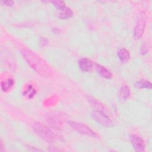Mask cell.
Segmentation results:
<instances>
[{
	"mask_svg": "<svg viewBox=\"0 0 152 152\" xmlns=\"http://www.w3.org/2000/svg\"><path fill=\"white\" fill-rule=\"evenodd\" d=\"M21 54L27 64L36 72L45 77H50L53 70L46 62L37 55L29 49L24 48L21 50Z\"/></svg>",
	"mask_w": 152,
	"mask_h": 152,
	"instance_id": "6da1fadb",
	"label": "cell"
},
{
	"mask_svg": "<svg viewBox=\"0 0 152 152\" xmlns=\"http://www.w3.org/2000/svg\"><path fill=\"white\" fill-rule=\"evenodd\" d=\"M34 132L43 140L52 142L57 140V135L47 126L40 122H35L33 125Z\"/></svg>",
	"mask_w": 152,
	"mask_h": 152,
	"instance_id": "7a4b0ae2",
	"label": "cell"
},
{
	"mask_svg": "<svg viewBox=\"0 0 152 152\" xmlns=\"http://www.w3.org/2000/svg\"><path fill=\"white\" fill-rule=\"evenodd\" d=\"M68 124L74 130L80 134L94 138L99 137V135L95 132H94L90 127L83 123L69 121L68 122Z\"/></svg>",
	"mask_w": 152,
	"mask_h": 152,
	"instance_id": "3957f363",
	"label": "cell"
},
{
	"mask_svg": "<svg viewBox=\"0 0 152 152\" xmlns=\"http://www.w3.org/2000/svg\"><path fill=\"white\" fill-rule=\"evenodd\" d=\"M91 116L95 121L103 126L112 127L114 125L113 122L102 111L93 110L91 113Z\"/></svg>",
	"mask_w": 152,
	"mask_h": 152,
	"instance_id": "277c9868",
	"label": "cell"
},
{
	"mask_svg": "<svg viewBox=\"0 0 152 152\" xmlns=\"http://www.w3.org/2000/svg\"><path fill=\"white\" fill-rule=\"evenodd\" d=\"M131 143L135 151L142 152L145 150V144L144 140L137 135L132 134L130 137Z\"/></svg>",
	"mask_w": 152,
	"mask_h": 152,
	"instance_id": "5b68a950",
	"label": "cell"
},
{
	"mask_svg": "<svg viewBox=\"0 0 152 152\" xmlns=\"http://www.w3.org/2000/svg\"><path fill=\"white\" fill-rule=\"evenodd\" d=\"M145 27V20L144 18L142 17L137 23L135 28L134 35L136 39H139L142 36Z\"/></svg>",
	"mask_w": 152,
	"mask_h": 152,
	"instance_id": "8992f818",
	"label": "cell"
},
{
	"mask_svg": "<svg viewBox=\"0 0 152 152\" xmlns=\"http://www.w3.org/2000/svg\"><path fill=\"white\" fill-rule=\"evenodd\" d=\"M78 65L80 69L85 72L92 71L93 64L91 60L88 58H81L78 61Z\"/></svg>",
	"mask_w": 152,
	"mask_h": 152,
	"instance_id": "52a82bcc",
	"label": "cell"
},
{
	"mask_svg": "<svg viewBox=\"0 0 152 152\" xmlns=\"http://www.w3.org/2000/svg\"><path fill=\"white\" fill-rule=\"evenodd\" d=\"M95 69L97 72L102 77L107 79H110L112 77V74L104 66L96 64H95Z\"/></svg>",
	"mask_w": 152,
	"mask_h": 152,
	"instance_id": "ba28073f",
	"label": "cell"
},
{
	"mask_svg": "<svg viewBox=\"0 0 152 152\" xmlns=\"http://www.w3.org/2000/svg\"><path fill=\"white\" fill-rule=\"evenodd\" d=\"M87 99L88 100V102L96 109H97V110H100L102 112H103L105 109L104 106H103V104L100 103L99 100H97V99H94V97H91V96H87Z\"/></svg>",
	"mask_w": 152,
	"mask_h": 152,
	"instance_id": "9c48e42d",
	"label": "cell"
},
{
	"mask_svg": "<svg viewBox=\"0 0 152 152\" xmlns=\"http://www.w3.org/2000/svg\"><path fill=\"white\" fill-rule=\"evenodd\" d=\"M131 94V90L128 86L124 85L121 87L119 90V96L122 100L127 99Z\"/></svg>",
	"mask_w": 152,
	"mask_h": 152,
	"instance_id": "30bf717a",
	"label": "cell"
},
{
	"mask_svg": "<svg viewBox=\"0 0 152 152\" xmlns=\"http://www.w3.org/2000/svg\"><path fill=\"white\" fill-rule=\"evenodd\" d=\"M134 86L136 88H151L152 87V84L151 83L148 81V80H140V81H137V82L135 83Z\"/></svg>",
	"mask_w": 152,
	"mask_h": 152,
	"instance_id": "8fae6325",
	"label": "cell"
},
{
	"mask_svg": "<svg viewBox=\"0 0 152 152\" xmlns=\"http://www.w3.org/2000/svg\"><path fill=\"white\" fill-rule=\"evenodd\" d=\"M73 15L72 11L68 7H66L64 9L61 11L58 14V17L61 19H67Z\"/></svg>",
	"mask_w": 152,
	"mask_h": 152,
	"instance_id": "7c38bea8",
	"label": "cell"
},
{
	"mask_svg": "<svg viewBox=\"0 0 152 152\" xmlns=\"http://www.w3.org/2000/svg\"><path fill=\"white\" fill-rule=\"evenodd\" d=\"M14 81L12 78H9L4 81H2L1 83V89L3 91H8L14 85Z\"/></svg>",
	"mask_w": 152,
	"mask_h": 152,
	"instance_id": "4fadbf2b",
	"label": "cell"
},
{
	"mask_svg": "<svg viewBox=\"0 0 152 152\" xmlns=\"http://www.w3.org/2000/svg\"><path fill=\"white\" fill-rule=\"evenodd\" d=\"M118 56L122 62L127 61L129 58V53L126 49H121L118 52Z\"/></svg>",
	"mask_w": 152,
	"mask_h": 152,
	"instance_id": "5bb4252c",
	"label": "cell"
},
{
	"mask_svg": "<svg viewBox=\"0 0 152 152\" xmlns=\"http://www.w3.org/2000/svg\"><path fill=\"white\" fill-rule=\"evenodd\" d=\"M36 93V91L35 89L31 86V85H29L28 87L26 88V90H24V94L25 96H27L28 98L31 99Z\"/></svg>",
	"mask_w": 152,
	"mask_h": 152,
	"instance_id": "9a60e30c",
	"label": "cell"
},
{
	"mask_svg": "<svg viewBox=\"0 0 152 152\" xmlns=\"http://www.w3.org/2000/svg\"><path fill=\"white\" fill-rule=\"evenodd\" d=\"M52 3L53 4L55 8L59 11L62 10L66 7L65 2L62 1H52Z\"/></svg>",
	"mask_w": 152,
	"mask_h": 152,
	"instance_id": "2e32d148",
	"label": "cell"
},
{
	"mask_svg": "<svg viewBox=\"0 0 152 152\" xmlns=\"http://www.w3.org/2000/svg\"><path fill=\"white\" fill-rule=\"evenodd\" d=\"M14 2L12 1H1V4L4 5H7V6H11L13 4Z\"/></svg>",
	"mask_w": 152,
	"mask_h": 152,
	"instance_id": "e0dca14e",
	"label": "cell"
},
{
	"mask_svg": "<svg viewBox=\"0 0 152 152\" xmlns=\"http://www.w3.org/2000/svg\"><path fill=\"white\" fill-rule=\"evenodd\" d=\"M141 52V54H142V55H144V54L147 53V48L146 46H142Z\"/></svg>",
	"mask_w": 152,
	"mask_h": 152,
	"instance_id": "ac0fdd59",
	"label": "cell"
}]
</instances>
